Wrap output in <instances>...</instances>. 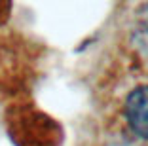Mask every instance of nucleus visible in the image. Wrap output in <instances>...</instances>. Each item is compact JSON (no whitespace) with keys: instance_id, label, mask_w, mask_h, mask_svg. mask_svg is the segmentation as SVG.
Segmentation results:
<instances>
[{"instance_id":"f257e3e1","label":"nucleus","mask_w":148,"mask_h":146,"mask_svg":"<svg viewBox=\"0 0 148 146\" xmlns=\"http://www.w3.org/2000/svg\"><path fill=\"white\" fill-rule=\"evenodd\" d=\"M123 118L131 135L148 142V84L129 91L123 103Z\"/></svg>"},{"instance_id":"7ed1b4c3","label":"nucleus","mask_w":148,"mask_h":146,"mask_svg":"<svg viewBox=\"0 0 148 146\" xmlns=\"http://www.w3.org/2000/svg\"><path fill=\"white\" fill-rule=\"evenodd\" d=\"M108 146H135V144L129 141H116V142H110Z\"/></svg>"},{"instance_id":"f03ea898","label":"nucleus","mask_w":148,"mask_h":146,"mask_svg":"<svg viewBox=\"0 0 148 146\" xmlns=\"http://www.w3.org/2000/svg\"><path fill=\"white\" fill-rule=\"evenodd\" d=\"M131 40L137 51L148 59V4L137 12L135 21H133V30H131Z\"/></svg>"}]
</instances>
